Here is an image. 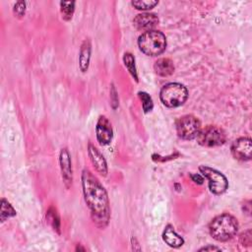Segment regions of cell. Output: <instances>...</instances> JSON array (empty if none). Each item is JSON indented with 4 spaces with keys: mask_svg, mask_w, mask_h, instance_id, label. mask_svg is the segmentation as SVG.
Instances as JSON below:
<instances>
[{
    "mask_svg": "<svg viewBox=\"0 0 252 252\" xmlns=\"http://www.w3.org/2000/svg\"><path fill=\"white\" fill-rule=\"evenodd\" d=\"M82 187L93 221L96 226L104 228L110 219L109 201L104 187L89 169L83 170Z\"/></svg>",
    "mask_w": 252,
    "mask_h": 252,
    "instance_id": "obj_1",
    "label": "cell"
},
{
    "mask_svg": "<svg viewBox=\"0 0 252 252\" xmlns=\"http://www.w3.org/2000/svg\"><path fill=\"white\" fill-rule=\"evenodd\" d=\"M238 230L237 220L229 214H221L212 220L209 224V231L212 237L223 242L232 238Z\"/></svg>",
    "mask_w": 252,
    "mask_h": 252,
    "instance_id": "obj_2",
    "label": "cell"
},
{
    "mask_svg": "<svg viewBox=\"0 0 252 252\" xmlns=\"http://www.w3.org/2000/svg\"><path fill=\"white\" fill-rule=\"evenodd\" d=\"M140 50L148 56L161 54L166 47V37L159 31H150L143 32L138 38Z\"/></svg>",
    "mask_w": 252,
    "mask_h": 252,
    "instance_id": "obj_3",
    "label": "cell"
},
{
    "mask_svg": "<svg viewBox=\"0 0 252 252\" xmlns=\"http://www.w3.org/2000/svg\"><path fill=\"white\" fill-rule=\"evenodd\" d=\"M161 102L167 107H177L182 105L187 97V89L179 83H169L162 87L159 93Z\"/></svg>",
    "mask_w": 252,
    "mask_h": 252,
    "instance_id": "obj_4",
    "label": "cell"
},
{
    "mask_svg": "<svg viewBox=\"0 0 252 252\" xmlns=\"http://www.w3.org/2000/svg\"><path fill=\"white\" fill-rule=\"evenodd\" d=\"M197 138V142L204 147H217L224 144L226 141L225 132L218 126L208 125L201 128Z\"/></svg>",
    "mask_w": 252,
    "mask_h": 252,
    "instance_id": "obj_5",
    "label": "cell"
},
{
    "mask_svg": "<svg viewBox=\"0 0 252 252\" xmlns=\"http://www.w3.org/2000/svg\"><path fill=\"white\" fill-rule=\"evenodd\" d=\"M199 170L203 177L207 178L209 181L210 191L216 195H220L225 192L228 186L226 177L219 170L212 168L207 165H201Z\"/></svg>",
    "mask_w": 252,
    "mask_h": 252,
    "instance_id": "obj_6",
    "label": "cell"
},
{
    "mask_svg": "<svg viewBox=\"0 0 252 252\" xmlns=\"http://www.w3.org/2000/svg\"><path fill=\"white\" fill-rule=\"evenodd\" d=\"M175 125L177 135L184 140H192L196 138L202 128L200 120L191 114L180 117Z\"/></svg>",
    "mask_w": 252,
    "mask_h": 252,
    "instance_id": "obj_7",
    "label": "cell"
},
{
    "mask_svg": "<svg viewBox=\"0 0 252 252\" xmlns=\"http://www.w3.org/2000/svg\"><path fill=\"white\" fill-rule=\"evenodd\" d=\"M231 154L238 160H250L252 157L251 140L247 137L235 140L231 146Z\"/></svg>",
    "mask_w": 252,
    "mask_h": 252,
    "instance_id": "obj_8",
    "label": "cell"
},
{
    "mask_svg": "<svg viewBox=\"0 0 252 252\" xmlns=\"http://www.w3.org/2000/svg\"><path fill=\"white\" fill-rule=\"evenodd\" d=\"M95 133L96 139L100 145L105 146L111 142L113 137V130L111 127V123L106 116H99L95 126Z\"/></svg>",
    "mask_w": 252,
    "mask_h": 252,
    "instance_id": "obj_9",
    "label": "cell"
},
{
    "mask_svg": "<svg viewBox=\"0 0 252 252\" xmlns=\"http://www.w3.org/2000/svg\"><path fill=\"white\" fill-rule=\"evenodd\" d=\"M59 163L60 170L63 183L67 189H69L72 185L73 181V173H72V163L70 158V154L66 148L60 151L59 155Z\"/></svg>",
    "mask_w": 252,
    "mask_h": 252,
    "instance_id": "obj_10",
    "label": "cell"
},
{
    "mask_svg": "<svg viewBox=\"0 0 252 252\" xmlns=\"http://www.w3.org/2000/svg\"><path fill=\"white\" fill-rule=\"evenodd\" d=\"M133 24L137 30L146 32L153 31V29L158 24V18L155 13L144 12L138 14L134 18Z\"/></svg>",
    "mask_w": 252,
    "mask_h": 252,
    "instance_id": "obj_11",
    "label": "cell"
},
{
    "mask_svg": "<svg viewBox=\"0 0 252 252\" xmlns=\"http://www.w3.org/2000/svg\"><path fill=\"white\" fill-rule=\"evenodd\" d=\"M88 154L91 159V162L94 169L102 176H106L107 174V163L102 154L92 144H89Z\"/></svg>",
    "mask_w": 252,
    "mask_h": 252,
    "instance_id": "obj_12",
    "label": "cell"
},
{
    "mask_svg": "<svg viewBox=\"0 0 252 252\" xmlns=\"http://www.w3.org/2000/svg\"><path fill=\"white\" fill-rule=\"evenodd\" d=\"M162 239L168 246L173 248H178L184 243V239L174 230V227L171 224H167L164 227Z\"/></svg>",
    "mask_w": 252,
    "mask_h": 252,
    "instance_id": "obj_13",
    "label": "cell"
},
{
    "mask_svg": "<svg viewBox=\"0 0 252 252\" xmlns=\"http://www.w3.org/2000/svg\"><path fill=\"white\" fill-rule=\"evenodd\" d=\"M92 45L89 39H85L81 45L80 54H79V66L82 72H86L89 68L90 59H91Z\"/></svg>",
    "mask_w": 252,
    "mask_h": 252,
    "instance_id": "obj_14",
    "label": "cell"
},
{
    "mask_svg": "<svg viewBox=\"0 0 252 252\" xmlns=\"http://www.w3.org/2000/svg\"><path fill=\"white\" fill-rule=\"evenodd\" d=\"M155 71L161 77H167L174 72L173 62L169 58H159L154 65Z\"/></svg>",
    "mask_w": 252,
    "mask_h": 252,
    "instance_id": "obj_15",
    "label": "cell"
},
{
    "mask_svg": "<svg viewBox=\"0 0 252 252\" xmlns=\"http://www.w3.org/2000/svg\"><path fill=\"white\" fill-rule=\"evenodd\" d=\"M123 62L127 70L131 74V76L135 79L136 82H138V74H137V70L135 66V58L133 54L130 52H125L123 55Z\"/></svg>",
    "mask_w": 252,
    "mask_h": 252,
    "instance_id": "obj_16",
    "label": "cell"
},
{
    "mask_svg": "<svg viewBox=\"0 0 252 252\" xmlns=\"http://www.w3.org/2000/svg\"><path fill=\"white\" fill-rule=\"evenodd\" d=\"M60 11H61L63 20H65V21L71 20L73 17L74 11H75V2L74 1L60 2Z\"/></svg>",
    "mask_w": 252,
    "mask_h": 252,
    "instance_id": "obj_17",
    "label": "cell"
},
{
    "mask_svg": "<svg viewBox=\"0 0 252 252\" xmlns=\"http://www.w3.org/2000/svg\"><path fill=\"white\" fill-rule=\"evenodd\" d=\"M15 215H16V211L12 207V205L5 199H2L1 200V213H0L1 220L5 221L7 219L14 217Z\"/></svg>",
    "mask_w": 252,
    "mask_h": 252,
    "instance_id": "obj_18",
    "label": "cell"
},
{
    "mask_svg": "<svg viewBox=\"0 0 252 252\" xmlns=\"http://www.w3.org/2000/svg\"><path fill=\"white\" fill-rule=\"evenodd\" d=\"M46 219H47V221L53 227V229L57 230L58 233H60V219L56 209H54L53 207L49 208V210L46 213Z\"/></svg>",
    "mask_w": 252,
    "mask_h": 252,
    "instance_id": "obj_19",
    "label": "cell"
},
{
    "mask_svg": "<svg viewBox=\"0 0 252 252\" xmlns=\"http://www.w3.org/2000/svg\"><path fill=\"white\" fill-rule=\"evenodd\" d=\"M131 4L138 10L147 11L153 9L156 5L158 4V1L154 0H134L131 2Z\"/></svg>",
    "mask_w": 252,
    "mask_h": 252,
    "instance_id": "obj_20",
    "label": "cell"
},
{
    "mask_svg": "<svg viewBox=\"0 0 252 252\" xmlns=\"http://www.w3.org/2000/svg\"><path fill=\"white\" fill-rule=\"evenodd\" d=\"M138 95L140 97V99L142 100V106H143V110L145 113L151 111L154 107V102L152 97L150 96L149 94H147L146 92H139Z\"/></svg>",
    "mask_w": 252,
    "mask_h": 252,
    "instance_id": "obj_21",
    "label": "cell"
},
{
    "mask_svg": "<svg viewBox=\"0 0 252 252\" xmlns=\"http://www.w3.org/2000/svg\"><path fill=\"white\" fill-rule=\"evenodd\" d=\"M13 11H14V14H15L17 17H19V18L23 17V16L25 15V12H26V3H25L24 1H19V2H17V3L14 5Z\"/></svg>",
    "mask_w": 252,
    "mask_h": 252,
    "instance_id": "obj_22",
    "label": "cell"
},
{
    "mask_svg": "<svg viewBox=\"0 0 252 252\" xmlns=\"http://www.w3.org/2000/svg\"><path fill=\"white\" fill-rule=\"evenodd\" d=\"M240 242L244 245V244H247V245H250L251 244V231L250 230H247L246 232L242 233L241 236H240Z\"/></svg>",
    "mask_w": 252,
    "mask_h": 252,
    "instance_id": "obj_23",
    "label": "cell"
},
{
    "mask_svg": "<svg viewBox=\"0 0 252 252\" xmlns=\"http://www.w3.org/2000/svg\"><path fill=\"white\" fill-rule=\"evenodd\" d=\"M191 178L193 179V181H197V179L199 180V184H202L203 183V180H204V178H203V175L201 176L200 174H191Z\"/></svg>",
    "mask_w": 252,
    "mask_h": 252,
    "instance_id": "obj_24",
    "label": "cell"
},
{
    "mask_svg": "<svg viewBox=\"0 0 252 252\" xmlns=\"http://www.w3.org/2000/svg\"><path fill=\"white\" fill-rule=\"evenodd\" d=\"M208 250H220V248L215 247V246H206L200 249V251H208Z\"/></svg>",
    "mask_w": 252,
    "mask_h": 252,
    "instance_id": "obj_25",
    "label": "cell"
}]
</instances>
